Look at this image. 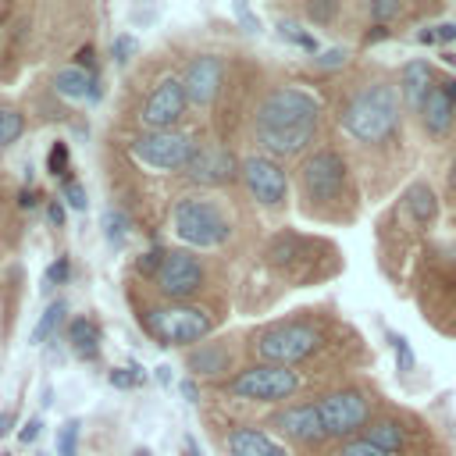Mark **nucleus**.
I'll list each match as a JSON object with an SVG mask.
<instances>
[{"label": "nucleus", "instance_id": "f257e3e1", "mask_svg": "<svg viewBox=\"0 0 456 456\" xmlns=\"http://www.w3.org/2000/svg\"><path fill=\"white\" fill-rule=\"evenodd\" d=\"M331 118L342 132V146L360 171L363 192L370 200H385L399 182H410L406 175L417 160L395 68L378 61H353L346 71L331 75Z\"/></svg>", "mask_w": 456, "mask_h": 456}, {"label": "nucleus", "instance_id": "f03ea898", "mask_svg": "<svg viewBox=\"0 0 456 456\" xmlns=\"http://www.w3.org/2000/svg\"><path fill=\"white\" fill-rule=\"evenodd\" d=\"M246 360L346 378V374H360V367H367L374 356L363 335L349 321H342L331 303H314L249 324Z\"/></svg>", "mask_w": 456, "mask_h": 456}, {"label": "nucleus", "instance_id": "7ed1b4c3", "mask_svg": "<svg viewBox=\"0 0 456 456\" xmlns=\"http://www.w3.org/2000/svg\"><path fill=\"white\" fill-rule=\"evenodd\" d=\"M342 249L335 239L306 228H274L249 249V271L235 285V299L246 314H264L285 292L328 285L342 274Z\"/></svg>", "mask_w": 456, "mask_h": 456}, {"label": "nucleus", "instance_id": "20e7f679", "mask_svg": "<svg viewBox=\"0 0 456 456\" xmlns=\"http://www.w3.org/2000/svg\"><path fill=\"white\" fill-rule=\"evenodd\" d=\"M324 100L303 86V82H271L260 89L249 125H246V139L249 150L274 157V160H303L310 150H317L324 139Z\"/></svg>", "mask_w": 456, "mask_h": 456}, {"label": "nucleus", "instance_id": "39448f33", "mask_svg": "<svg viewBox=\"0 0 456 456\" xmlns=\"http://www.w3.org/2000/svg\"><path fill=\"white\" fill-rule=\"evenodd\" d=\"M363 182L338 139H324L303 160L292 164V210L324 228L356 224L363 210Z\"/></svg>", "mask_w": 456, "mask_h": 456}, {"label": "nucleus", "instance_id": "423d86ee", "mask_svg": "<svg viewBox=\"0 0 456 456\" xmlns=\"http://www.w3.org/2000/svg\"><path fill=\"white\" fill-rule=\"evenodd\" d=\"M185 53L189 50L175 53L171 46H164L132 68V75L125 78L118 114H114V135L167 132V128L192 125V110H189V96L182 82Z\"/></svg>", "mask_w": 456, "mask_h": 456}, {"label": "nucleus", "instance_id": "0eeeda50", "mask_svg": "<svg viewBox=\"0 0 456 456\" xmlns=\"http://www.w3.org/2000/svg\"><path fill=\"white\" fill-rule=\"evenodd\" d=\"M442 217V196L428 178H410L399 196L374 221V253L378 267L392 285L410 278L413 260L435 239V224Z\"/></svg>", "mask_w": 456, "mask_h": 456}, {"label": "nucleus", "instance_id": "6e6552de", "mask_svg": "<svg viewBox=\"0 0 456 456\" xmlns=\"http://www.w3.org/2000/svg\"><path fill=\"white\" fill-rule=\"evenodd\" d=\"M242 196H246L242 189L182 192L167 210V228L178 239V246L228 260L242 239V224L249 221V214H256Z\"/></svg>", "mask_w": 456, "mask_h": 456}, {"label": "nucleus", "instance_id": "1a4fd4ad", "mask_svg": "<svg viewBox=\"0 0 456 456\" xmlns=\"http://www.w3.org/2000/svg\"><path fill=\"white\" fill-rule=\"evenodd\" d=\"M125 299L139 331L160 349H192L221 331L232 303H164L142 281L125 278Z\"/></svg>", "mask_w": 456, "mask_h": 456}, {"label": "nucleus", "instance_id": "9d476101", "mask_svg": "<svg viewBox=\"0 0 456 456\" xmlns=\"http://www.w3.org/2000/svg\"><path fill=\"white\" fill-rule=\"evenodd\" d=\"M331 381H338V378L317 374V370L274 367V363H246L239 374L214 385V395L221 399V406H264V413H267V410H278L296 399H314Z\"/></svg>", "mask_w": 456, "mask_h": 456}, {"label": "nucleus", "instance_id": "9b49d317", "mask_svg": "<svg viewBox=\"0 0 456 456\" xmlns=\"http://www.w3.org/2000/svg\"><path fill=\"white\" fill-rule=\"evenodd\" d=\"M146 289L164 303H232L235 292L224 256L196 253L185 246H167L164 264Z\"/></svg>", "mask_w": 456, "mask_h": 456}, {"label": "nucleus", "instance_id": "f8f14e48", "mask_svg": "<svg viewBox=\"0 0 456 456\" xmlns=\"http://www.w3.org/2000/svg\"><path fill=\"white\" fill-rule=\"evenodd\" d=\"M413 299L424 321L456 338V232L435 235L410 267Z\"/></svg>", "mask_w": 456, "mask_h": 456}, {"label": "nucleus", "instance_id": "ddd939ff", "mask_svg": "<svg viewBox=\"0 0 456 456\" xmlns=\"http://www.w3.org/2000/svg\"><path fill=\"white\" fill-rule=\"evenodd\" d=\"M317 413L324 420L328 442H349V438H363V431L370 428V420L388 406V395L381 392V385L370 374H346L331 385H324L317 395Z\"/></svg>", "mask_w": 456, "mask_h": 456}, {"label": "nucleus", "instance_id": "4468645a", "mask_svg": "<svg viewBox=\"0 0 456 456\" xmlns=\"http://www.w3.org/2000/svg\"><path fill=\"white\" fill-rule=\"evenodd\" d=\"M210 128L203 125H182L167 132H135V135H110V146H118L142 175H164L175 189V178L192 164L200 146L207 142Z\"/></svg>", "mask_w": 456, "mask_h": 456}, {"label": "nucleus", "instance_id": "2eb2a0df", "mask_svg": "<svg viewBox=\"0 0 456 456\" xmlns=\"http://www.w3.org/2000/svg\"><path fill=\"white\" fill-rule=\"evenodd\" d=\"M367 442L385 449L388 456H452L445 438L410 406H399L388 399V406L370 420L363 431Z\"/></svg>", "mask_w": 456, "mask_h": 456}, {"label": "nucleus", "instance_id": "dca6fc26", "mask_svg": "<svg viewBox=\"0 0 456 456\" xmlns=\"http://www.w3.org/2000/svg\"><path fill=\"white\" fill-rule=\"evenodd\" d=\"M239 189L267 221H281L292 210V171L274 157L246 150L239 160Z\"/></svg>", "mask_w": 456, "mask_h": 456}, {"label": "nucleus", "instance_id": "f3484780", "mask_svg": "<svg viewBox=\"0 0 456 456\" xmlns=\"http://www.w3.org/2000/svg\"><path fill=\"white\" fill-rule=\"evenodd\" d=\"M228 64L232 53L224 46H192L185 53V68H182V82H185V96H189V110L196 125H210L214 107L224 93V78H228Z\"/></svg>", "mask_w": 456, "mask_h": 456}, {"label": "nucleus", "instance_id": "a211bd4d", "mask_svg": "<svg viewBox=\"0 0 456 456\" xmlns=\"http://www.w3.org/2000/svg\"><path fill=\"white\" fill-rule=\"evenodd\" d=\"M246 328H235V331H217L214 338L192 346L182 353V367H185V378H192L196 385H221L228 381L232 374H239L246 367Z\"/></svg>", "mask_w": 456, "mask_h": 456}, {"label": "nucleus", "instance_id": "6ab92c4d", "mask_svg": "<svg viewBox=\"0 0 456 456\" xmlns=\"http://www.w3.org/2000/svg\"><path fill=\"white\" fill-rule=\"evenodd\" d=\"M239 160H242V150L207 135V142L200 146L192 164L175 178V200L182 192H232V189H239Z\"/></svg>", "mask_w": 456, "mask_h": 456}, {"label": "nucleus", "instance_id": "aec40b11", "mask_svg": "<svg viewBox=\"0 0 456 456\" xmlns=\"http://www.w3.org/2000/svg\"><path fill=\"white\" fill-rule=\"evenodd\" d=\"M260 428L271 431L289 452L317 456V452H324V449L331 445L314 399H296V403H285V406H278V410H267V413L260 417Z\"/></svg>", "mask_w": 456, "mask_h": 456}, {"label": "nucleus", "instance_id": "412c9836", "mask_svg": "<svg viewBox=\"0 0 456 456\" xmlns=\"http://www.w3.org/2000/svg\"><path fill=\"white\" fill-rule=\"evenodd\" d=\"M203 417H207V424H210V428H207L210 438L217 442V449H221L224 456H292L271 431L260 428V420L239 417V413H232L228 406H214V413L203 410Z\"/></svg>", "mask_w": 456, "mask_h": 456}, {"label": "nucleus", "instance_id": "4be33fe9", "mask_svg": "<svg viewBox=\"0 0 456 456\" xmlns=\"http://www.w3.org/2000/svg\"><path fill=\"white\" fill-rule=\"evenodd\" d=\"M413 128H417L420 142L431 150L456 146V100L438 82L428 93V100L420 103V110L413 114Z\"/></svg>", "mask_w": 456, "mask_h": 456}, {"label": "nucleus", "instance_id": "5701e85b", "mask_svg": "<svg viewBox=\"0 0 456 456\" xmlns=\"http://www.w3.org/2000/svg\"><path fill=\"white\" fill-rule=\"evenodd\" d=\"M435 82H438V68H435L431 61H424V57H410V61H403V64L395 68L399 100H403L410 121H413V114L420 110V103L428 100V93L435 89Z\"/></svg>", "mask_w": 456, "mask_h": 456}, {"label": "nucleus", "instance_id": "b1692460", "mask_svg": "<svg viewBox=\"0 0 456 456\" xmlns=\"http://www.w3.org/2000/svg\"><path fill=\"white\" fill-rule=\"evenodd\" d=\"M61 335H64V346H68V353L75 360H82V363H96L100 360V353H103V324L93 314L68 317Z\"/></svg>", "mask_w": 456, "mask_h": 456}, {"label": "nucleus", "instance_id": "393cba45", "mask_svg": "<svg viewBox=\"0 0 456 456\" xmlns=\"http://www.w3.org/2000/svg\"><path fill=\"white\" fill-rule=\"evenodd\" d=\"M278 14H289L303 25H314V28H338V21L346 18V4L342 0H299V4H285V7H274Z\"/></svg>", "mask_w": 456, "mask_h": 456}, {"label": "nucleus", "instance_id": "a878e982", "mask_svg": "<svg viewBox=\"0 0 456 456\" xmlns=\"http://www.w3.org/2000/svg\"><path fill=\"white\" fill-rule=\"evenodd\" d=\"M96 78H100V75H89L86 68H78V64H71V61L61 64V68H53V71L46 75V82L53 86V93H57L64 103H86Z\"/></svg>", "mask_w": 456, "mask_h": 456}, {"label": "nucleus", "instance_id": "bb28decb", "mask_svg": "<svg viewBox=\"0 0 456 456\" xmlns=\"http://www.w3.org/2000/svg\"><path fill=\"white\" fill-rule=\"evenodd\" d=\"M28 110L18 100H0V157L28 132Z\"/></svg>", "mask_w": 456, "mask_h": 456}, {"label": "nucleus", "instance_id": "cd10ccee", "mask_svg": "<svg viewBox=\"0 0 456 456\" xmlns=\"http://www.w3.org/2000/svg\"><path fill=\"white\" fill-rule=\"evenodd\" d=\"M64 324H68V299L57 296V299L46 303V310H43V317L36 321L28 342H32V346H46V342H53L57 331H64Z\"/></svg>", "mask_w": 456, "mask_h": 456}, {"label": "nucleus", "instance_id": "c85d7f7f", "mask_svg": "<svg viewBox=\"0 0 456 456\" xmlns=\"http://www.w3.org/2000/svg\"><path fill=\"white\" fill-rule=\"evenodd\" d=\"M18 232H21V210L14 203V189L0 185V253L18 242Z\"/></svg>", "mask_w": 456, "mask_h": 456}, {"label": "nucleus", "instance_id": "c756f323", "mask_svg": "<svg viewBox=\"0 0 456 456\" xmlns=\"http://www.w3.org/2000/svg\"><path fill=\"white\" fill-rule=\"evenodd\" d=\"M274 32H278L281 43H289V46H296V50H303V53H317V36H314L303 21H296V18L278 14V18H274Z\"/></svg>", "mask_w": 456, "mask_h": 456}, {"label": "nucleus", "instance_id": "7c9ffc66", "mask_svg": "<svg viewBox=\"0 0 456 456\" xmlns=\"http://www.w3.org/2000/svg\"><path fill=\"white\" fill-rule=\"evenodd\" d=\"M100 232H103V239H107L110 249H125V242L132 235V217L121 207H107L103 217H100Z\"/></svg>", "mask_w": 456, "mask_h": 456}, {"label": "nucleus", "instance_id": "2f4dec72", "mask_svg": "<svg viewBox=\"0 0 456 456\" xmlns=\"http://www.w3.org/2000/svg\"><path fill=\"white\" fill-rule=\"evenodd\" d=\"M43 167H46V175H53L57 182L75 178V167H71V146H68L64 139H53V142H50V150H46Z\"/></svg>", "mask_w": 456, "mask_h": 456}, {"label": "nucleus", "instance_id": "473e14b6", "mask_svg": "<svg viewBox=\"0 0 456 456\" xmlns=\"http://www.w3.org/2000/svg\"><path fill=\"white\" fill-rule=\"evenodd\" d=\"M385 338H388V346H392V353H395V367H399V378H403V381H410V374L417 370V356H413L410 342H406L399 331H392V328H385Z\"/></svg>", "mask_w": 456, "mask_h": 456}, {"label": "nucleus", "instance_id": "72a5a7b5", "mask_svg": "<svg viewBox=\"0 0 456 456\" xmlns=\"http://www.w3.org/2000/svg\"><path fill=\"white\" fill-rule=\"evenodd\" d=\"M68 281H71V256H57L53 264H46V271H43V292H57Z\"/></svg>", "mask_w": 456, "mask_h": 456}, {"label": "nucleus", "instance_id": "f704fd0d", "mask_svg": "<svg viewBox=\"0 0 456 456\" xmlns=\"http://www.w3.org/2000/svg\"><path fill=\"white\" fill-rule=\"evenodd\" d=\"M142 367L139 363H125V367H110V374H107V381L114 385V388H121V392H128V388H139L142 385Z\"/></svg>", "mask_w": 456, "mask_h": 456}, {"label": "nucleus", "instance_id": "c9c22d12", "mask_svg": "<svg viewBox=\"0 0 456 456\" xmlns=\"http://www.w3.org/2000/svg\"><path fill=\"white\" fill-rule=\"evenodd\" d=\"M61 203H64V207H71V210H78V214L89 207V196H86V189H82V182H78V178L61 182Z\"/></svg>", "mask_w": 456, "mask_h": 456}, {"label": "nucleus", "instance_id": "e433bc0d", "mask_svg": "<svg viewBox=\"0 0 456 456\" xmlns=\"http://www.w3.org/2000/svg\"><path fill=\"white\" fill-rule=\"evenodd\" d=\"M57 456H78V420H64L57 428Z\"/></svg>", "mask_w": 456, "mask_h": 456}, {"label": "nucleus", "instance_id": "4c0bfd02", "mask_svg": "<svg viewBox=\"0 0 456 456\" xmlns=\"http://www.w3.org/2000/svg\"><path fill=\"white\" fill-rule=\"evenodd\" d=\"M135 36H128V32H121V36H114V46H110V57L121 64V68H128L132 61H135Z\"/></svg>", "mask_w": 456, "mask_h": 456}, {"label": "nucleus", "instance_id": "58836bf2", "mask_svg": "<svg viewBox=\"0 0 456 456\" xmlns=\"http://www.w3.org/2000/svg\"><path fill=\"white\" fill-rule=\"evenodd\" d=\"M442 207L456 210V146H452V157H449L445 178H442Z\"/></svg>", "mask_w": 456, "mask_h": 456}, {"label": "nucleus", "instance_id": "ea45409f", "mask_svg": "<svg viewBox=\"0 0 456 456\" xmlns=\"http://www.w3.org/2000/svg\"><path fill=\"white\" fill-rule=\"evenodd\" d=\"M43 214H46L50 228H64V203H61L57 196H46V203H43Z\"/></svg>", "mask_w": 456, "mask_h": 456}, {"label": "nucleus", "instance_id": "a19ab883", "mask_svg": "<svg viewBox=\"0 0 456 456\" xmlns=\"http://www.w3.org/2000/svg\"><path fill=\"white\" fill-rule=\"evenodd\" d=\"M39 431H43V417H28L25 428L18 431V442H21V445H32V442L39 438Z\"/></svg>", "mask_w": 456, "mask_h": 456}, {"label": "nucleus", "instance_id": "79ce46f5", "mask_svg": "<svg viewBox=\"0 0 456 456\" xmlns=\"http://www.w3.org/2000/svg\"><path fill=\"white\" fill-rule=\"evenodd\" d=\"M431 28H435V43H438V46L456 39V21H435Z\"/></svg>", "mask_w": 456, "mask_h": 456}, {"label": "nucleus", "instance_id": "37998d69", "mask_svg": "<svg viewBox=\"0 0 456 456\" xmlns=\"http://www.w3.org/2000/svg\"><path fill=\"white\" fill-rule=\"evenodd\" d=\"M14 424H18V406H7V410H0V442L14 431Z\"/></svg>", "mask_w": 456, "mask_h": 456}, {"label": "nucleus", "instance_id": "c03bdc74", "mask_svg": "<svg viewBox=\"0 0 456 456\" xmlns=\"http://www.w3.org/2000/svg\"><path fill=\"white\" fill-rule=\"evenodd\" d=\"M182 395H185L189 403H200V385H196L192 378H182Z\"/></svg>", "mask_w": 456, "mask_h": 456}, {"label": "nucleus", "instance_id": "a18cd8bd", "mask_svg": "<svg viewBox=\"0 0 456 456\" xmlns=\"http://www.w3.org/2000/svg\"><path fill=\"white\" fill-rule=\"evenodd\" d=\"M182 456H203V452H200V445H196V438H192V435H185V442H182Z\"/></svg>", "mask_w": 456, "mask_h": 456}, {"label": "nucleus", "instance_id": "49530a36", "mask_svg": "<svg viewBox=\"0 0 456 456\" xmlns=\"http://www.w3.org/2000/svg\"><path fill=\"white\" fill-rule=\"evenodd\" d=\"M7 18H11V4H0V36H4V25H7Z\"/></svg>", "mask_w": 456, "mask_h": 456}, {"label": "nucleus", "instance_id": "de8ad7c7", "mask_svg": "<svg viewBox=\"0 0 456 456\" xmlns=\"http://www.w3.org/2000/svg\"><path fill=\"white\" fill-rule=\"evenodd\" d=\"M442 61H445L449 68H456V53H452V50H445V53H442Z\"/></svg>", "mask_w": 456, "mask_h": 456}, {"label": "nucleus", "instance_id": "09e8293b", "mask_svg": "<svg viewBox=\"0 0 456 456\" xmlns=\"http://www.w3.org/2000/svg\"><path fill=\"white\" fill-rule=\"evenodd\" d=\"M0 185H4V175H0Z\"/></svg>", "mask_w": 456, "mask_h": 456}]
</instances>
